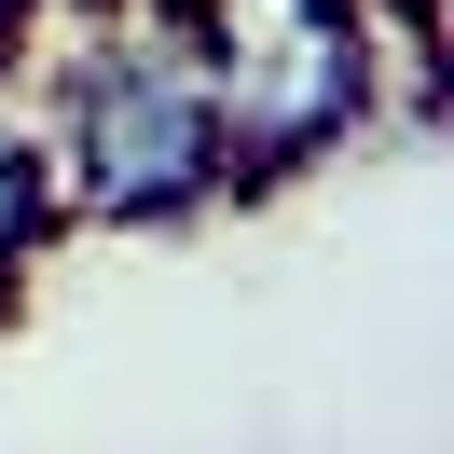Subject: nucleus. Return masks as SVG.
<instances>
[{
	"instance_id": "f03ea898",
	"label": "nucleus",
	"mask_w": 454,
	"mask_h": 454,
	"mask_svg": "<svg viewBox=\"0 0 454 454\" xmlns=\"http://www.w3.org/2000/svg\"><path fill=\"white\" fill-rule=\"evenodd\" d=\"M42 221H56V152H42V111L0 83V289H14V262L42 248Z\"/></svg>"
},
{
	"instance_id": "f257e3e1",
	"label": "nucleus",
	"mask_w": 454,
	"mask_h": 454,
	"mask_svg": "<svg viewBox=\"0 0 454 454\" xmlns=\"http://www.w3.org/2000/svg\"><path fill=\"white\" fill-rule=\"evenodd\" d=\"M56 14V69H42V152H56V207L83 221H193L221 193V124H207L179 0H42Z\"/></svg>"
}]
</instances>
